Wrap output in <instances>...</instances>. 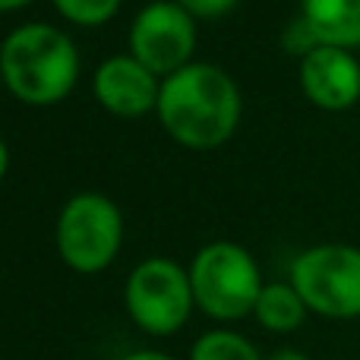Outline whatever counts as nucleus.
<instances>
[{"label":"nucleus","mask_w":360,"mask_h":360,"mask_svg":"<svg viewBox=\"0 0 360 360\" xmlns=\"http://www.w3.org/2000/svg\"><path fill=\"white\" fill-rule=\"evenodd\" d=\"M51 4L60 13V19H67L70 25L98 29V25H108L117 16L124 0H51Z\"/></svg>","instance_id":"13"},{"label":"nucleus","mask_w":360,"mask_h":360,"mask_svg":"<svg viewBox=\"0 0 360 360\" xmlns=\"http://www.w3.org/2000/svg\"><path fill=\"white\" fill-rule=\"evenodd\" d=\"M120 360H177L174 354H168V351H155V348H143V351H130L127 357Z\"/></svg>","instance_id":"16"},{"label":"nucleus","mask_w":360,"mask_h":360,"mask_svg":"<svg viewBox=\"0 0 360 360\" xmlns=\"http://www.w3.org/2000/svg\"><path fill=\"white\" fill-rule=\"evenodd\" d=\"M196 19L177 0H152L133 16L127 44L143 67L165 79L196 60Z\"/></svg>","instance_id":"7"},{"label":"nucleus","mask_w":360,"mask_h":360,"mask_svg":"<svg viewBox=\"0 0 360 360\" xmlns=\"http://www.w3.org/2000/svg\"><path fill=\"white\" fill-rule=\"evenodd\" d=\"M307 313L310 310L300 300V294L294 291L291 281H272V285H266L253 307V319L266 332H275V335L297 332L307 323Z\"/></svg>","instance_id":"11"},{"label":"nucleus","mask_w":360,"mask_h":360,"mask_svg":"<svg viewBox=\"0 0 360 360\" xmlns=\"http://www.w3.org/2000/svg\"><path fill=\"white\" fill-rule=\"evenodd\" d=\"M155 117L180 149L215 152L228 146L240 127L243 95L228 70L193 60L162 79Z\"/></svg>","instance_id":"1"},{"label":"nucleus","mask_w":360,"mask_h":360,"mask_svg":"<svg viewBox=\"0 0 360 360\" xmlns=\"http://www.w3.org/2000/svg\"><path fill=\"white\" fill-rule=\"evenodd\" d=\"M29 4H35V0H0V13H16V10H25Z\"/></svg>","instance_id":"19"},{"label":"nucleus","mask_w":360,"mask_h":360,"mask_svg":"<svg viewBox=\"0 0 360 360\" xmlns=\"http://www.w3.org/2000/svg\"><path fill=\"white\" fill-rule=\"evenodd\" d=\"M288 281L307 310L326 319L360 316V247L316 243L294 256Z\"/></svg>","instance_id":"6"},{"label":"nucleus","mask_w":360,"mask_h":360,"mask_svg":"<svg viewBox=\"0 0 360 360\" xmlns=\"http://www.w3.org/2000/svg\"><path fill=\"white\" fill-rule=\"evenodd\" d=\"M300 16L329 48H360V0H300Z\"/></svg>","instance_id":"10"},{"label":"nucleus","mask_w":360,"mask_h":360,"mask_svg":"<svg viewBox=\"0 0 360 360\" xmlns=\"http://www.w3.org/2000/svg\"><path fill=\"white\" fill-rule=\"evenodd\" d=\"M186 360H266L247 335L234 329H209L193 342Z\"/></svg>","instance_id":"12"},{"label":"nucleus","mask_w":360,"mask_h":360,"mask_svg":"<svg viewBox=\"0 0 360 360\" xmlns=\"http://www.w3.org/2000/svg\"><path fill=\"white\" fill-rule=\"evenodd\" d=\"M266 360H310L304 354V351H297V348H278V351H272Z\"/></svg>","instance_id":"17"},{"label":"nucleus","mask_w":360,"mask_h":360,"mask_svg":"<svg viewBox=\"0 0 360 360\" xmlns=\"http://www.w3.org/2000/svg\"><path fill=\"white\" fill-rule=\"evenodd\" d=\"M92 95L111 117L139 120L146 114H155L162 79L127 51V54L105 57L95 67Z\"/></svg>","instance_id":"8"},{"label":"nucleus","mask_w":360,"mask_h":360,"mask_svg":"<svg viewBox=\"0 0 360 360\" xmlns=\"http://www.w3.org/2000/svg\"><path fill=\"white\" fill-rule=\"evenodd\" d=\"M281 48H285V54L297 57V60H304L307 54H313V51L319 48V38L313 35V29L307 25V19L300 16V13L285 25V32H281Z\"/></svg>","instance_id":"14"},{"label":"nucleus","mask_w":360,"mask_h":360,"mask_svg":"<svg viewBox=\"0 0 360 360\" xmlns=\"http://www.w3.org/2000/svg\"><path fill=\"white\" fill-rule=\"evenodd\" d=\"M54 247L76 275H98L124 247V212L111 196L95 190L73 193L54 221Z\"/></svg>","instance_id":"4"},{"label":"nucleus","mask_w":360,"mask_h":360,"mask_svg":"<svg viewBox=\"0 0 360 360\" xmlns=\"http://www.w3.org/2000/svg\"><path fill=\"white\" fill-rule=\"evenodd\" d=\"M82 57L70 32L51 22H22L0 41L4 92L29 108H54L73 95Z\"/></svg>","instance_id":"2"},{"label":"nucleus","mask_w":360,"mask_h":360,"mask_svg":"<svg viewBox=\"0 0 360 360\" xmlns=\"http://www.w3.org/2000/svg\"><path fill=\"white\" fill-rule=\"evenodd\" d=\"M124 307L133 326L146 335H177L196 310L190 272L168 256H149L127 275Z\"/></svg>","instance_id":"5"},{"label":"nucleus","mask_w":360,"mask_h":360,"mask_svg":"<svg viewBox=\"0 0 360 360\" xmlns=\"http://www.w3.org/2000/svg\"><path fill=\"white\" fill-rule=\"evenodd\" d=\"M180 6H184L186 13H190L196 22H215V19H221V16H228L231 10H234L240 0H177Z\"/></svg>","instance_id":"15"},{"label":"nucleus","mask_w":360,"mask_h":360,"mask_svg":"<svg viewBox=\"0 0 360 360\" xmlns=\"http://www.w3.org/2000/svg\"><path fill=\"white\" fill-rule=\"evenodd\" d=\"M186 272L196 310L215 323H240L253 316V307L266 288L259 262L234 240H212L199 247Z\"/></svg>","instance_id":"3"},{"label":"nucleus","mask_w":360,"mask_h":360,"mask_svg":"<svg viewBox=\"0 0 360 360\" xmlns=\"http://www.w3.org/2000/svg\"><path fill=\"white\" fill-rule=\"evenodd\" d=\"M0 92H4V76H0Z\"/></svg>","instance_id":"20"},{"label":"nucleus","mask_w":360,"mask_h":360,"mask_svg":"<svg viewBox=\"0 0 360 360\" xmlns=\"http://www.w3.org/2000/svg\"><path fill=\"white\" fill-rule=\"evenodd\" d=\"M6 171H10V146H6V139L0 136V184H4Z\"/></svg>","instance_id":"18"},{"label":"nucleus","mask_w":360,"mask_h":360,"mask_svg":"<svg viewBox=\"0 0 360 360\" xmlns=\"http://www.w3.org/2000/svg\"><path fill=\"white\" fill-rule=\"evenodd\" d=\"M300 92L323 111H348L360 101V60L354 51L319 44L297 67Z\"/></svg>","instance_id":"9"}]
</instances>
